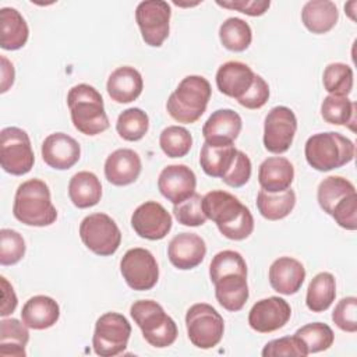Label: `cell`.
<instances>
[{
    "instance_id": "cell-1",
    "label": "cell",
    "mask_w": 357,
    "mask_h": 357,
    "mask_svg": "<svg viewBox=\"0 0 357 357\" xmlns=\"http://www.w3.org/2000/svg\"><path fill=\"white\" fill-rule=\"evenodd\" d=\"M13 215L26 226L45 227L57 219V211L52 204L47 184L39 178L21 183L14 195Z\"/></svg>"
},
{
    "instance_id": "cell-2",
    "label": "cell",
    "mask_w": 357,
    "mask_h": 357,
    "mask_svg": "<svg viewBox=\"0 0 357 357\" xmlns=\"http://www.w3.org/2000/svg\"><path fill=\"white\" fill-rule=\"evenodd\" d=\"M67 106L75 130L85 135H98L109 128L103 98L92 85H74L67 93Z\"/></svg>"
},
{
    "instance_id": "cell-3",
    "label": "cell",
    "mask_w": 357,
    "mask_h": 357,
    "mask_svg": "<svg viewBox=\"0 0 357 357\" xmlns=\"http://www.w3.org/2000/svg\"><path fill=\"white\" fill-rule=\"evenodd\" d=\"M211 95L212 89L206 78L187 75L170 93L166 102L167 113L178 123H195L205 113Z\"/></svg>"
},
{
    "instance_id": "cell-4",
    "label": "cell",
    "mask_w": 357,
    "mask_h": 357,
    "mask_svg": "<svg viewBox=\"0 0 357 357\" xmlns=\"http://www.w3.org/2000/svg\"><path fill=\"white\" fill-rule=\"evenodd\" d=\"M304 155L312 169L329 172L350 163L356 155V145L340 132H318L307 139Z\"/></svg>"
},
{
    "instance_id": "cell-5",
    "label": "cell",
    "mask_w": 357,
    "mask_h": 357,
    "mask_svg": "<svg viewBox=\"0 0 357 357\" xmlns=\"http://www.w3.org/2000/svg\"><path fill=\"white\" fill-rule=\"evenodd\" d=\"M130 315L151 346L163 349L176 342L177 325L159 303L153 300L134 301L130 307Z\"/></svg>"
},
{
    "instance_id": "cell-6",
    "label": "cell",
    "mask_w": 357,
    "mask_h": 357,
    "mask_svg": "<svg viewBox=\"0 0 357 357\" xmlns=\"http://www.w3.org/2000/svg\"><path fill=\"white\" fill-rule=\"evenodd\" d=\"M185 328L190 342L198 349L208 350L220 343L225 321L212 305L197 303L187 310Z\"/></svg>"
},
{
    "instance_id": "cell-7",
    "label": "cell",
    "mask_w": 357,
    "mask_h": 357,
    "mask_svg": "<svg viewBox=\"0 0 357 357\" xmlns=\"http://www.w3.org/2000/svg\"><path fill=\"white\" fill-rule=\"evenodd\" d=\"M79 237L89 251L100 257L113 255L121 244V231L117 223L102 212L91 213L81 220Z\"/></svg>"
},
{
    "instance_id": "cell-8",
    "label": "cell",
    "mask_w": 357,
    "mask_h": 357,
    "mask_svg": "<svg viewBox=\"0 0 357 357\" xmlns=\"http://www.w3.org/2000/svg\"><path fill=\"white\" fill-rule=\"evenodd\" d=\"M35 163V155L26 131L18 127H6L0 132V165L13 176L29 173Z\"/></svg>"
},
{
    "instance_id": "cell-9",
    "label": "cell",
    "mask_w": 357,
    "mask_h": 357,
    "mask_svg": "<svg viewBox=\"0 0 357 357\" xmlns=\"http://www.w3.org/2000/svg\"><path fill=\"white\" fill-rule=\"evenodd\" d=\"M131 324L119 312H105L95 322L93 351L100 357H114L127 349Z\"/></svg>"
},
{
    "instance_id": "cell-10",
    "label": "cell",
    "mask_w": 357,
    "mask_h": 357,
    "mask_svg": "<svg viewBox=\"0 0 357 357\" xmlns=\"http://www.w3.org/2000/svg\"><path fill=\"white\" fill-rule=\"evenodd\" d=\"M172 8L163 0H145L135 8V21L142 40L152 47H160L170 32Z\"/></svg>"
},
{
    "instance_id": "cell-11",
    "label": "cell",
    "mask_w": 357,
    "mask_h": 357,
    "mask_svg": "<svg viewBox=\"0 0 357 357\" xmlns=\"http://www.w3.org/2000/svg\"><path fill=\"white\" fill-rule=\"evenodd\" d=\"M120 272L128 287L137 291L151 290L159 279V266L153 254L141 247L126 251L120 261Z\"/></svg>"
},
{
    "instance_id": "cell-12",
    "label": "cell",
    "mask_w": 357,
    "mask_h": 357,
    "mask_svg": "<svg viewBox=\"0 0 357 357\" xmlns=\"http://www.w3.org/2000/svg\"><path fill=\"white\" fill-rule=\"evenodd\" d=\"M297 117L287 106L272 107L264 121V146L271 153H284L293 144Z\"/></svg>"
},
{
    "instance_id": "cell-13",
    "label": "cell",
    "mask_w": 357,
    "mask_h": 357,
    "mask_svg": "<svg viewBox=\"0 0 357 357\" xmlns=\"http://www.w3.org/2000/svg\"><path fill=\"white\" fill-rule=\"evenodd\" d=\"M173 225L170 213L156 201H146L137 206L131 215L134 231L146 240H162L167 236Z\"/></svg>"
},
{
    "instance_id": "cell-14",
    "label": "cell",
    "mask_w": 357,
    "mask_h": 357,
    "mask_svg": "<svg viewBox=\"0 0 357 357\" xmlns=\"http://www.w3.org/2000/svg\"><path fill=\"white\" fill-rule=\"evenodd\" d=\"M291 317L290 304L278 296L257 301L248 312V325L258 333H271L283 328Z\"/></svg>"
},
{
    "instance_id": "cell-15",
    "label": "cell",
    "mask_w": 357,
    "mask_h": 357,
    "mask_svg": "<svg viewBox=\"0 0 357 357\" xmlns=\"http://www.w3.org/2000/svg\"><path fill=\"white\" fill-rule=\"evenodd\" d=\"M195 173L185 165H169L158 177V188L160 194L173 205L187 199L195 192Z\"/></svg>"
},
{
    "instance_id": "cell-16",
    "label": "cell",
    "mask_w": 357,
    "mask_h": 357,
    "mask_svg": "<svg viewBox=\"0 0 357 357\" xmlns=\"http://www.w3.org/2000/svg\"><path fill=\"white\" fill-rule=\"evenodd\" d=\"M43 162L56 170L71 169L81 158L77 139L64 132H53L45 138L40 148Z\"/></svg>"
},
{
    "instance_id": "cell-17",
    "label": "cell",
    "mask_w": 357,
    "mask_h": 357,
    "mask_svg": "<svg viewBox=\"0 0 357 357\" xmlns=\"http://www.w3.org/2000/svg\"><path fill=\"white\" fill-rule=\"evenodd\" d=\"M206 255L205 240L197 233L176 234L167 245V257L170 264L180 269L188 271L198 266Z\"/></svg>"
},
{
    "instance_id": "cell-18",
    "label": "cell",
    "mask_w": 357,
    "mask_h": 357,
    "mask_svg": "<svg viewBox=\"0 0 357 357\" xmlns=\"http://www.w3.org/2000/svg\"><path fill=\"white\" fill-rule=\"evenodd\" d=\"M243 127L241 117L233 109L215 110L202 127L205 142L212 145H231Z\"/></svg>"
},
{
    "instance_id": "cell-19",
    "label": "cell",
    "mask_w": 357,
    "mask_h": 357,
    "mask_svg": "<svg viewBox=\"0 0 357 357\" xmlns=\"http://www.w3.org/2000/svg\"><path fill=\"white\" fill-rule=\"evenodd\" d=\"M105 177L117 187L132 184L141 174L142 163L139 155L128 148L113 151L105 160Z\"/></svg>"
},
{
    "instance_id": "cell-20",
    "label": "cell",
    "mask_w": 357,
    "mask_h": 357,
    "mask_svg": "<svg viewBox=\"0 0 357 357\" xmlns=\"http://www.w3.org/2000/svg\"><path fill=\"white\" fill-rule=\"evenodd\" d=\"M268 278L275 291L283 296H291L301 289L305 279V268L296 258L279 257L269 266Z\"/></svg>"
},
{
    "instance_id": "cell-21",
    "label": "cell",
    "mask_w": 357,
    "mask_h": 357,
    "mask_svg": "<svg viewBox=\"0 0 357 357\" xmlns=\"http://www.w3.org/2000/svg\"><path fill=\"white\" fill-rule=\"evenodd\" d=\"M255 73L241 61H226L216 71L218 89L236 100H238L251 86Z\"/></svg>"
},
{
    "instance_id": "cell-22",
    "label": "cell",
    "mask_w": 357,
    "mask_h": 357,
    "mask_svg": "<svg viewBox=\"0 0 357 357\" xmlns=\"http://www.w3.org/2000/svg\"><path fill=\"white\" fill-rule=\"evenodd\" d=\"M244 208L245 205L237 197L223 190H213L202 197V211L206 219L215 222L218 227L237 219Z\"/></svg>"
},
{
    "instance_id": "cell-23",
    "label": "cell",
    "mask_w": 357,
    "mask_h": 357,
    "mask_svg": "<svg viewBox=\"0 0 357 357\" xmlns=\"http://www.w3.org/2000/svg\"><path fill=\"white\" fill-rule=\"evenodd\" d=\"M294 180V167L283 156L266 158L258 169V183L268 192H282L290 188Z\"/></svg>"
},
{
    "instance_id": "cell-24",
    "label": "cell",
    "mask_w": 357,
    "mask_h": 357,
    "mask_svg": "<svg viewBox=\"0 0 357 357\" xmlns=\"http://www.w3.org/2000/svg\"><path fill=\"white\" fill-rule=\"evenodd\" d=\"M144 88L142 75L130 66L116 68L107 78L106 89L112 100L117 103H130L135 100Z\"/></svg>"
},
{
    "instance_id": "cell-25",
    "label": "cell",
    "mask_w": 357,
    "mask_h": 357,
    "mask_svg": "<svg viewBox=\"0 0 357 357\" xmlns=\"http://www.w3.org/2000/svg\"><path fill=\"white\" fill-rule=\"evenodd\" d=\"M60 318V307L57 301L49 296L38 294L25 301L21 310L22 322L35 331L52 328Z\"/></svg>"
},
{
    "instance_id": "cell-26",
    "label": "cell",
    "mask_w": 357,
    "mask_h": 357,
    "mask_svg": "<svg viewBox=\"0 0 357 357\" xmlns=\"http://www.w3.org/2000/svg\"><path fill=\"white\" fill-rule=\"evenodd\" d=\"M339 20V11L331 0H310L303 6L301 21L304 26L317 35L329 32Z\"/></svg>"
},
{
    "instance_id": "cell-27",
    "label": "cell",
    "mask_w": 357,
    "mask_h": 357,
    "mask_svg": "<svg viewBox=\"0 0 357 357\" xmlns=\"http://www.w3.org/2000/svg\"><path fill=\"white\" fill-rule=\"evenodd\" d=\"M29 28L17 8L3 7L0 10V46L4 50H18L25 46Z\"/></svg>"
},
{
    "instance_id": "cell-28",
    "label": "cell",
    "mask_w": 357,
    "mask_h": 357,
    "mask_svg": "<svg viewBox=\"0 0 357 357\" xmlns=\"http://www.w3.org/2000/svg\"><path fill=\"white\" fill-rule=\"evenodd\" d=\"M215 284V297L218 303L227 311H240L250 296L247 276L227 275L220 278Z\"/></svg>"
},
{
    "instance_id": "cell-29",
    "label": "cell",
    "mask_w": 357,
    "mask_h": 357,
    "mask_svg": "<svg viewBox=\"0 0 357 357\" xmlns=\"http://www.w3.org/2000/svg\"><path fill=\"white\" fill-rule=\"evenodd\" d=\"M68 197L74 206L79 209L95 206L102 198V184L92 172H78L68 183Z\"/></svg>"
},
{
    "instance_id": "cell-30",
    "label": "cell",
    "mask_w": 357,
    "mask_h": 357,
    "mask_svg": "<svg viewBox=\"0 0 357 357\" xmlns=\"http://www.w3.org/2000/svg\"><path fill=\"white\" fill-rule=\"evenodd\" d=\"M29 340L28 326L15 319L4 318L0 322V356L25 357V346Z\"/></svg>"
},
{
    "instance_id": "cell-31",
    "label": "cell",
    "mask_w": 357,
    "mask_h": 357,
    "mask_svg": "<svg viewBox=\"0 0 357 357\" xmlns=\"http://www.w3.org/2000/svg\"><path fill=\"white\" fill-rule=\"evenodd\" d=\"M336 297V280L329 272L317 273L308 284L305 305L312 312L326 311Z\"/></svg>"
},
{
    "instance_id": "cell-32",
    "label": "cell",
    "mask_w": 357,
    "mask_h": 357,
    "mask_svg": "<svg viewBox=\"0 0 357 357\" xmlns=\"http://www.w3.org/2000/svg\"><path fill=\"white\" fill-rule=\"evenodd\" d=\"M296 205V192L289 188L282 192H268L259 190L257 194V208L262 218L280 220L290 215Z\"/></svg>"
},
{
    "instance_id": "cell-33",
    "label": "cell",
    "mask_w": 357,
    "mask_h": 357,
    "mask_svg": "<svg viewBox=\"0 0 357 357\" xmlns=\"http://www.w3.org/2000/svg\"><path fill=\"white\" fill-rule=\"evenodd\" d=\"M237 149L234 145H212L204 142L199 152V165L205 174L211 177H219L230 167Z\"/></svg>"
},
{
    "instance_id": "cell-34",
    "label": "cell",
    "mask_w": 357,
    "mask_h": 357,
    "mask_svg": "<svg viewBox=\"0 0 357 357\" xmlns=\"http://www.w3.org/2000/svg\"><path fill=\"white\" fill-rule=\"evenodd\" d=\"M351 194H356V187L351 181L340 176H329L319 183L317 190V199L321 209L331 215L333 208Z\"/></svg>"
},
{
    "instance_id": "cell-35",
    "label": "cell",
    "mask_w": 357,
    "mask_h": 357,
    "mask_svg": "<svg viewBox=\"0 0 357 357\" xmlns=\"http://www.w3.org/2000/svg\"><path fill=\"white\" fill-rule=\"evenodd\" d=\"M321 116L329 124L347 126L354 131L356 103L347 96L328 95L321 103Z\"/></svg>"
},
{
    "instance_id": "cell-36",
    "label": "cell",
    "mask_w": 357,
    "mask_h": 357,
    "mask_svg": "<svg viewBox=\"0 0 357 357\" xmlns=\"http://www.w3.org/2000/svg\"><path fill=\"white\" fill-rule=\"evenodd\" d=\"M219 39L223 47L230 52H244L252 40V31L248 22L238 17H230L219 26Z\"/></svg>"
},
{
    "instance_id": "cell-37",
    "label": "cell",
    "mask_w": 357,
    "mask_h": 357,
    "mask_svg": "<svg viewBox=\"0 0 357 357\" xmlns=\"http://www.w3.org/2000/svg\"><path fill=\"white\" fill-rule=\"evenodd\" d=\"M149 128V117L139 107H128L123 110L116 121V131L124 141H139Z\"/></svg>"
},
{
    "instance_id": "cell-38",
    "label": "cell",
    "mask_w": 357,
    "mask_h": 357,
    "mask_svg": "<svg viewBox=\"0 0 357 357\" xmlns=\"http://www.w3.org/2000/svg\"><path fill=\"white\" fill-rule=\"evenodd\" d=\"M322 84L329 95L347 96L354 84L353 68L344 63H331L324 70Z\"/></svg>"
},
{
    "instance_id": "cell-39",
    "label": "cell",
    "mask_w": 357,
    "mask_h": 357,
    "mask_svg": "<svg viewBox=\"0 0 357 357\" xmlns=\"http://www.w3.org/2000/svg\"><path fill=\"white\" fill-rule=\"evenodd\" d=\"M307 347L308 354L328 350L335 340L332 328L322 322H311L298 328L294 333Z\"/></svg>"
},
{
    "instance_id": "cell-40",
    "label": "cell",
    "mask_w": 357,
    "mask_h": 357,
    "mask_svg": "<svg viewBox=\"0 0 357 357\" xmlns=\"http://www.w3.org/2000/svg\"><path fill=\"white\" fill-rule=\"evenodd\" d=\"M159 145L169 158H183L192 146L190 131L181 126H169L159 135Z\"/></svg>"
},
{
    "instance_id": "cell-41",
    "label": "cell",
    "mask_w": 357,
    "mask_h": 357,
    "mask_svg": "<svg viewBox=\"0 0 357 357\" xmlns=\"http://www.w3.org/2000/svg\"><path fill=\"white\" fill-rule=\"evenodd\" d=\"M227 275L247 276V264L243 255L233 250H223L218 252L209 265V278L212 283Z\"/></svg>"
},
{
    "instance_id": "cell-42",
    "label": "cell",
    "mask_w": 357,
    "mask_h": 357,
    "mask_svg": "<svg viewBox=\"0 0 357 357\" xmlns=\"http://www.w3.org/2000/svg\"><path fill=\"white\" fill-rule=\"evenodd\" d=\"M25 240L13 229L0 230V264L3 266L15 265L25 255Z\"/></svg>"
},
{
    "instance_id": "cell-43",
    "label": "cell",
    "mask_w": 357,
    "mask_h": 357,
    "mask_svg": "<svg viewBox=\"0 0 357 357\" xmlns=\"http://www.w3.org/2000/svg\"><path fill=\"white\" fill-rule=\"evenodd\" d=\"M173 215L177 222L184 226H202L206 222V216L202 211V197L194 192L187 199L173 205Z\"/></svg>"
},
{
    "instance_id": "cell-44",
    "label": "cell",
    "mask_w": 357,
    "mask_h": 357,
    "mask_svg": "<svg viewBox=\"0 0 357 357\" xmlns=\"http://www.w3.org/2000/svg\"><path fill=\"white\" fill-rule=\"evenodd\" d=\"M264 357H278V356H308V350L304 343L296 336H284L268 342L262 349Z\"/></svg>"
},
{
    "instance_id": "cell-45",
    "label": "cell",
    "mask_w": 357,
    "mask_h": 357,
    "mask_svg": "<svg viewBox=\"0 0 357 357\" xmlns=\"http://www.w3.org/2000/svg\"><path fill=\"white\" fill-rule=\"evenodd\" d=\"M332 321L343 332H357V298L349 296L342 298L332 312Z\"/></svg>"
},
{
    "instance_id": "cell-46",
    "label": "cell",
    "mask_w": 357,
    "mask_h": 357,
    "mask_svg": "<svg viewBox=\"0 0 357 357\" xmlns=\"http://www.w3.org/2000/svg\"><path fill=\"white\" fill-rule=\"evenodd\" d=\"M251 167L252 166L250 158L243 151L237 149L230 167L222 176V181L233 188L243 187L251 177Z\"/></svg>"
},
{
    "instance_id": "cell-47",
    "label": "cell",
    "mask_w": 357,
    "mask_h": 357,
    "mask_svg": "<svg viewBox=\"0 0 357 357\" xmlns=\"http://www.w3.org/2000/svg\"><path fill=\"white\" fill-rule=\"evenodd\" d=\"M218 229L229 240H234V241L245 240L247 237H250V234L254 230V218L250 209L245 206L237 219Z\"/></svg>"
},
{
    "instance_id": "cell-48",
    "label": "cell",
    "mask_w": 357,
    "mask_h": 357,
    "mask_svg": "<svg viewBox=\"0 0 357 357\" xmlns=\"http://www.w3.org/2000/svg\"><path fill=\"white\" fill-rule=\"evenodd\" d=\"M331 216L335 222L346 229L356 230L357 229V194H351L347 198L342 199L332 211Z\"/></svg>"
},
{
    "instance_id": "cell-49",
    "label": "cell",
    "mask_w": 357,
    "mask_h": 357,
    "mask_svg": "<svg viewBox=\"0 0 357 357\" xmlns=\"http://www.w3.org/2000/svg\"><path fill=\"white\" fill-rule=\"evenodd\" d=\"M269 99V86L268 82L258 74L254 75V81L250 89L237 100L245 109H259L262 107Z\"/></svg>"
},
{
    "instance_id": "cell-50",
    "label": "cell",
    "mask_w": 357,
    "mask_h": 357,
    "mask_svg": "<svg viewBox=\"0 0 357 357\" xmlns=\"http://www.w3.org/2000/svg\"><path fill=\"white\" fill-rule=\"evenodd\" d=\"M216 4L223 8L237 10L250 17H259L265 14L271 7L269 0H216Z\"/></svg>"
},
{
    "instance_id": "cell-51",
    "label": "cell",
    "mask_w": 357,
    "mask_h": 357,
    "mask_svg": "<svg viewBox=\"0 0 357 357\" xmlns=\"http://www.w3.org/2000/svg\"><path fill=\"white\" fill-rule=\"evenodd\" d=\"M0 282H1V290H3L1 291L3 293V303H1L0 315L7 317V315L13 314V311L17 308L18 300H17V296L14 293L13 286L8 283V280L4 276L0 278Z\"/></svg>"
},
{
    "instance_id": "cell-52",
    "label": "cell",
    "mask_w": 357,
    "mask_h": 357,
    "mask_svg": "<svg viewBox=\"0 0 357 357\" xmlns=\"http://www.w3.org/2000/svg\"><path fill=\"white\" fill-rule=\"evenodd\" d=\"M14 77H15V73H14L13 63H10L6 56H1V89H0L1 93L10 89V86L14 84Z\"/></svg>"
}]
</instances>
